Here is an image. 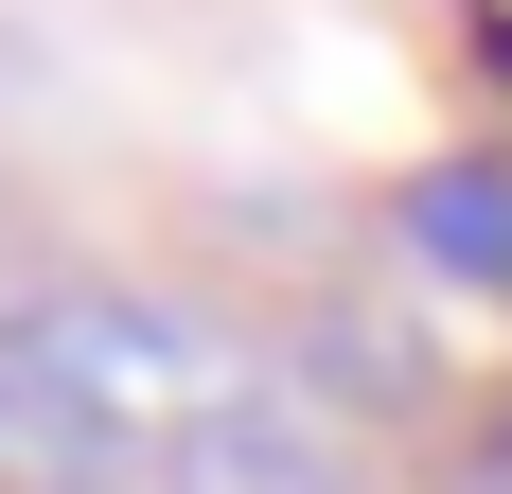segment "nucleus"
I'll use <instances>...</instances> for the list:
<instances>
[{
    "mask_svg": "<svg viewBox=\"0 0 512 494\" xmlns=\"http://www.w3.org/2000/svg\"><path fill=\"white\" fill-rule=\"evenodd\" d=\"M424 247H460L477 283H512V177H424Z\"/></svg>",
    "mask_w": 512,
    "mask_h": 494,
    "instance_id": "nucleus-1",
    "label": "nucleus"
}]
</instances>
